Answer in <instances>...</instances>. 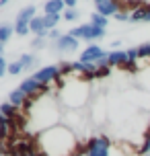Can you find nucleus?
Instances as JSON below:
<instances>
[{
    "instance_id": "f257e3e1",
    "label": "nucleus",
    "mask_w": 150,
    "mask_h": 156,
    "mask_svg": "<svg viewBox=\"0 0 150 156\" xmlns=\"http://www.w3.org/2000/svg\"><path fill=\"white\" fill-rule=\"evenodd\" d=\"M37 144H39V150L45 152L48 156H72L78 152V146H76V138L74 133L66 127V125H55V127H49L45 132L39 133L37 138Z\"/></svg>"
},
{
    "instance_id": "f03ea898",
    "label": "nucleus",
    "mask_w": 150,
    "mask_h": 156,
    "mask_svg": "<svg viewBox=\"0 0 150 156\" xmlns=\"http://www.w3.org/2000/svg\"><path fill=\"white\" fill-rule=\"evenodd\" d=\"M72 37L76 39H87V41H97V39H103L105 37V29H99V27H95L93 23H84L80 25V27H74L70 31Z\"/></svg>"
},
{
    "instance_id": "7ed1b4c3",
    "label": "nucleus",
    "mask_w": 150,
    "mask_h": 156,
    "mask_svg": "<svg viewBox=\"0 0 150 156\" xmlns=\"http://www.w3.org/2000/svg\"><path fill=\"white\" fill-rule=\"evenodd\" d=\"M109 150H111V142L109 138L105 136H95L91 138L84 148V154L87 156H109Z\"/></svg>"
},
{
    "instance_id": "20e7f679",
    "label": "nucleus",
    "mask_w": 150,
    "mask_h": 156,
    "mask_svg": "<svg viewBox=\"0 0 150 156\" xmlns=\"http://www.w3.org/2000/svg\"><path fill=\"white\" fill-rule=\"evenodd\" d=\"M33 78L43 86H52L54 82H60L62 80V72H60V66H45L33 74Z\"/></svg>"
},
{
    "instance_id": "39448f33",
    "label": "nucleus",
    "mask_w": 150,
    "mask_h": 156,
    "mask_svg": "<svg viewBox=\"0 0 150 156\" xmlns=\"http://www.w3.org/2000/svg\"><path fill=\"white\" fill-rule=\"evenodd\" d=\"M95 12L103 16H115L117 12H121V2H115V0H97L95 2Z\"/></svg>"
},
{
    "instance_id": "423d86ee",
    "label": "nucleus",
    "mask_w": 150,
    "mask_h": 156,
    "mask_svg": "<svg viewBox=\"0 0 150 156\" xmlns=\"http://www.w3.org/2000/svg\"><path fill=\"white\" fill-rule=\"evenodd\" d=\"M107 55V51L103 49V47H99L97 43H93V45H88L82 54H80V62L84 64H97L101 58H105Z\"/></svg>"
},
{
    "instance_id": "0eeeda50",
    "label": "nucleus",
    "mask_w": 150,
    "mask_h": 156,
    "mask_svg": "<svg viewBox=\"0 0 150 156\" xmlns=\"http://www.w3.org/2000/svg\"><path fill=\"white\" fill-rule=\"evenodd\" d=\"M78 43L80 41L76 37H72L70 33H66V35H62V37L55 41V47H58L60 51H66V54H68V51H76V49H78Z\"/></svg>"
},
{
    "instance_id": "6e6552de",
    "label": "nucleus",
    "mask_w": 150,
    "mask_h": 156,
    "mask_svg": "<svg viewBox=\"0 0 150 156\" xmlns=\"http://www.w3.org/2000/svg\"><path fill=\"white\" fill-rule=\"evenodd\" d=\"M29 27H31V33H35L37 37H48L49 31L45 29V21H43V15L41 16H35L31 23H29Z\"/></svg>"
},
{
    "instance_id": "1a4fd4ad",
    "label": "nucleus",
    "mask_w": 150,
    "mask_h": 156,
    "mask_svg": "<svg viewBox=\"0 0 150 156\" xmlns=\"http://www.w3.org/2000/svg\"><path fill=\"white\" fill-rule=\"evenodd\" d=\"M107 62H109L111 68H113V66H123V64L127 62V54H126V51H119V49H115V51H109V55H107Z\"/></svg>"
},
{
    "instance_id": "9d476101",
    "label": "nucleus",
    "mask_w": 150,
    "mask_h": 156,
    "mask_svg": "<svg viewBox=\"0 0 150 156\" xmlns=\"http://www.w3.org/2000/svg\"><path fill=\"white\" fill-rule=\"evenodd\" d=\"M64 8H66V4H64L62 0H48L43 4L45 15H60V12H64Z\"/></svg>"
},
{
    "instance_id": "9b49d317",
    "label": "nucleus",
    "mask_w": 150,
    "mask_h": 156,
    "mask_svg": "<svg viewBox=\"0 0 150 156\" xmlns=\"http://www.w3.org/2000/svg\"><path fill=\"white\" fill-rule=\"evenodd\" d=\"M25 101H27V94H25L21 88H15V90H10V93H8V103H10V105H15L16 109H19V107H23Z\"/></svg>"
},
{
    "instance_id": "f8f14e48",
    "label": "nucleus",
    "mask_w": 150,
    "mask_h": 156,
    "mask_svg": "<svg viewBox=\"0 0 150 156\" xmlns=\"http://www.w3.org/2000/svg\"><path fill=\"white\" fill-rule=\"evenodd\" d=\"M33 19H35V6H25L23 10H21V12H19V15H16V21H19V23H31Z\"/></svg>"
},
{
    "instance_id": "ddd939ff",
    "label": "nucleus",
    "mask_w": 150,
    "mask_h": 156,
    "mask_svg": "<svg viewBox=\"0 0 150 156\" xmlns=\"http://www.w3.org/2000/svg\"><path fill=\"white\" fill-rule=\"evenodd\" d=\"M0 113H2L4 117H8V119H15V117L19 115V109L6 101V103H2V105H0Z\"/></svg>"
},
{
    "instance_id": "4468645a",
    "label": "nucleus",
    "mask_w": 150,
    "mask_h": 156,
    "mask_svg": "<svg viewBox=\"0 0 150 156\" xmlns=\"http://www.w3.org/2000/svg\"><path fill=\"white\" fill-rule=\"evenodd\" d=\"M12 33H15V27H10V25H0V45L6 43L8 39L12 37Z\"/></svg>"
},
{
    "instance_id": "2eb2a0df",
    "label": "nucleus",
    "mask_w": 150,
    "mask_h": 156,
    "mask_svg": "<svg viewBox=\"0 0 150 156\" xmlns=\"http://www.w3.org/2000/svg\"><path fill=\"white\" fill-rule=\"evenodd\" d=\"M91 23L95 25V27H99V29H105L107 23H109V19L103 16V15H99V12H93V15H91Z\"/></svg>"
},
{
    "instance_id": "dca6fc26",
    "label": "nucleus",
    "mask_w": 150,
    "mask_h": 156,
    "mask_svg": "<svg viewBox=\"0 0 150 156\" xmlns=\"http://www.w3.org/2000/svg\"><path fill=\"white\" fill-rule=\"evenodd\" d=\"M43 21H45V29L54 31L58 27V23H60V15H43Z\"/></svg>"
},
{
    "instance_id": "f3484780",
    "label": "nucleus",
    "mask_w": 150,
    "mask_h": 156,
    "mask_svg": "<svg viewBox=\"0 0 150 156\" xmlns=\"http://www.w3.org/2000/svg\"><path fill=\"white\" fill-rule=\"evenodd\" d=\"M29 31H31L29 23H19V21L15 23V33H16V35H27Z\"/></svg>"
},
{
    "instance_id": "a211bd4d",
    "label": "nucleus",
    "mask_w": 150,
    "mask_h": 156,
    "mask_svg": "<svg viewBox=\"0 0 150 156\" xmlns=\"http://www.w3.org/2000/svg\"><path fill=\"white\" fill-rule=\"evenodd\" d=\"M23 70H25V68H23V64L19 62V60H16V62H12V64H8V74H12V76L21 74Z\"/></svg>"
},
{
    "instance_id": "6ab92c4d",
    "label": "nucleus",
    "mask_w": 150,
    "mask_h": 156,
    "mask_svg": "<svg viewBox=\"0 0 150 156\" xmlns=\"http://www.w3.org/2000/svg\"><path fill=\"white\" fill-rule=\"evenodd\" d=\"M138 55L140 60H150V43H142L138 47Z\"/></svg>"
},
{
    "instance_id": "aec40b11",
    "label": "nucleus",
    "mask_w": 150,
    "mask_h": 156,
    "mask_svg": "<svg viewBox=\"0 0 150 156\" xmlns=\"http://www.w3.org/2000/svg\"><path fill=\"white\" fill-rule=\"evenodd\" d=\"M19 62L23 64V68L27 70V68H31V64L35 62V58H33V54H23L21 58H19Z\"/></svg>"
},
{
    "instance_id": "412c9836",
    "label": "nucleus",
    "mask_w": 150,
    "mask_h": 156,
    "mask_svg": "<svg viewBox=\"0 0 150 156\" xmlns=\"http://www.w3.org/2000/svg\"><path fill=\"white\" fill-rule=\"evenodd\" d=\"M80 16V10L76 8H68V10H64V21H76Z\"/></svg>"
},
{
    "instance_id": "4be33fe9",
    "label": "nucleus",
    "mask_w": 150,
    "mask_h": 156,
    "mask_svg": "<svg viewBox=\"0 0 150 156\" xmlns=\"http://www.w3.org/2000/svg\"><path fill=\"white\" fill-rule=\"evenodd\" d=\"M144 19V2H140V6L138 8H134V12H132V21H142Z\"/></svg>"
},
{
    "instance_id": "5701e85b",
    "label": "nucleus",
    "mask_w": 150,
    "mask_h": 156,
    "mask_svg": "<svg viewBox=\"0 0 150 156\" xmlns=\"http://www.w3.org/2000/svg\"><path fill=\"white\" fill-rule=\"evenodd\" d=\"M58 66H60L62 76H70V74H74V72H72V62H60Z\"/></svg>"
},
{
    "instance_id": "b1692460",
    "label": "nucleus",
    "mask_w": 150,
    "mask_h": 156,
    "mask_svg": "<svg viewBox=\"0 0 150 156\" xmlns=\"http://www.w3.org/2000/svg\"><path fill=\"white\" fill-rule=\"evenodd\" d=\"M140 154H142V156H148L150 154V132H148V136L144 138V144L140 146Z\"/></svg>"
},
{
    "instance_id": "393cba45",
    "label": "nucleus",
    "mask_w": 150,
    "mask_h": 156,
    "mask_svg": "<svg viewBox=\"0 0 150 156\" xmlns=\"http://www.w3.org/2000/svg\"><path fill=\"white\" fill-rule=\"evenodd\" d=\"M111 74V66H103V68H97V78H105Z\"/></svg>"
},
{
    "instance_id": "a878e982",
    "label": "nucleus",
    "mask_w": 150,
    "mask_h": 156,
    "mask_svg": "<svg viewBox=\"0 0 150 156\" xmlns=\"http://www.w3.org/2000/svg\"><path fill=\"white\" fill-rule=\"evenodd\" d=\"M6 72H8V64H6V60H4V58L0 55V78L4 76Z\"/></svg>"
},
{
    "instance_id": "bb28decb",
    "label": "nucleus",
    "mask_w": 150,
    "mask_h": 156,
    "mask_svg": "<svg viewBox=\"0 0 150 156\" xmlns=\"http://www.w3.org/2000/svg\"><path fill=\"white\" fill-rule=\"evenodd\" d=\"M115 21H132V15L121 10V12H117V15H115Z\"/></svg>"
},
{
    "instance_id": "cd10ccee",
    "label": "nucleus",
    "mask_w": 150,
    "mask_h": 156,
    "mask_svg": "<svg viewBox=\"0 0 150 156\" xmlns=\"http://www.w3.org/2000/svg\"><path fill=\"white\" fill-rule=\"evenodd\" d=\"M144 23H150V2H146L144 4V19H142Z\"/></svg>"
},
{
    "instance_id": "c85d7f7f",
    "label": "nucleus",
    "mask_w": 150,
    "mask_h": 156,
    "mask_svg": "<svg viewBox=\"0 0 150 156\" xmlns=\"http://www.w3.org/2000/svg\"><path fill=\"white\" fill-rule=\"evenodd\" d=\"M48 37H52V39H55V41H58V39L62 37V33L58 31V29H54V31H49V35H48Z\"/></svg>"
},
{
    "instance_id": "c756f323",
    "label": "nucleus",
    "mask_w": 150,
    "mask_h": 156,
    "mask_svg": "<svg viewBox=\"0 0 150 156\" xmlns=\"http://www.w3.org/2000/svg\"><path fill=\"white\" fill-rule=\"evenodd\" d=\"M31 45H33V47H41V45H43V37L33 39V41H31Z\"/></svg>"
},
{
    "instance_id": "7c9ffc66",
    "label": "nucleus",
    "mask_w": 150,
    "mask_h": 156,
    "mask_svg": "<svg viewBox=\"0 0 150 156\" xmlns=\"http://www.w3.org/2000/svg\"><path fill=\"white\" fill-rule=\"evenodd\" d=\"M66 8H76V0H64Z\"/></svg>"
},
{
    "instance_id": "2f4dec72",
    "label": "nucleus",
    "mask_w": 150,
    "mask_h": 156,
    "mask_svg": "<svg viewBox=\"0 0 150 156\" xmlns=\"http://www.w3.org/2000/svg\"><path fill=\"white\" fill-rule=\"evenodd\" d=\"M37 156H48V154H45V152H41V150H39V152H37Z\"/></svg>"
},
{
    "instance_id": "473e14b6",
    "label": "nucleus",
    "mask_w": 150,
    "mask_h": 156,
    "mask_svg": "<svg viewBox=\"0 0 150 156\" xmlns=\"http://www.w3.org/2000/svg\"><path fill=\"white\" fill-rule=\"evenodd\" d=\"M72 156H87V154H82V152H76V154H72Z\"/></svg>"
},
{
    "instance_id": "72a5a7b5",
    "label": "nucleus",
    "mask_w": 150,
    "mask_h": 156,
    "mask_svg": "<svg viewBox=\"0 0 150 156\" xmlns=\"http://www.w3.org/2000/svg\"><path fill=\"white\" fill-rule=\"evenodd\" d=\"M0 55H2V45H0Z\"/></svg>"
},
{
    "instance_id": "f704fd0d",
    "label": "nucleus",
    "mask_w": 150,
    "mask_h": 156,
    "mask_svg": "<svg viewBox=\"0 0 150 156\" xmlns=\"http://www.w3.org/2000/svg\"><path fill=\"white\" fill-rule=\"evenodd\" d=\"M148 156H150V154H148Z\"/></svg>"
}]
</instances>
